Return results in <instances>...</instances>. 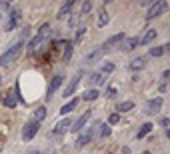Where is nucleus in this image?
<instances>
[{
  "label": "nucleus",
  "instance_id": "412c9836",
  "mask_svg": "<svg viewBox=\"0 0 170 154\" xmlns=\"http://www.w3.org/2000/svg\"><path fill=\"white\" fill-rule=\"evenodd\" d=\"M108 20H110V18H108V12L104 8H100V12H98V22H96L98 28H104V26L108 24Z\"/></svg>",
  "mask_w": 170,
  "mask_h": 154
},
{
  "label": "nucleus",
  "instance_id": "20e7f679",
  "mask_svg": "<svg viewBox=\"0 0 170 154\" xmlns=\"http://www.w3.org/2000/svg\"><path fill=\"white\" fill-rule=\"evenodd\" d=\"M124 40H126L124 32H118V34H114V36H110V38H108V40L104 42L100 48H102L104 52H106V50H114V48H120V44H122Z\"/></svg>",
  "mask_w": 170,
  "mask_h": 154
},
{
  "label": "nucleus",
  "instance_id": "dca6fc26",
  "mask_svg": "<svg viewBox=\"0 0 170 154\" xmlns=\"http://www.w3.org/2000/svg\"><path fill=\"white\" fill-rule=\"evenodd\" d=\"M138 42H140V38L138 36H134V38H128V40H124L122 44H120V48L126 52H130V50H134L136 46H138Z\"/></svg>",
  "mask_w": 170,
  "mask_h": 154
},
{
  "label": "nucleus",
  "instance_id": "72a5a7b5",
  "mask_svg": "<svg viewBox=\"0 0 170 154\" xmlns=\"http://www.w3.org/2000/svg\"><path fill=\"white\" fill-rule=\"evenodd\" d=\"M70 16H72V18L68 20V26H70V28H74V26L78 24V16H76V14H70Z\"/></svg>",
  "mask_w": 170,
  "mask_h": 154
},
{
  "label": "nucleus",
  "instance_id": "9b49d317",
  "mask_svg": "<svg viewBox=\"0 0 170 154\" xmlns=\"http://www.w3.org/2000/svg\"><path fill=\"white\" fill-rule=\"evenodd\" d=\"M162 96H156L154 100H148L146 104V114H158L160 112V108H162Z\"/></svg>",
  "mask_w": 170,
  "mask_h": 154
},
{
  "label": "nucleus",
  "instance_id": "9d476101",
  "mask_svg": "<svg viewBox=\"0 0 170 154\" xmlns=\"http://www.w3.org/2000/svg\"><path fill=\"white\" fill-rule=\"evenodd\" d=\"M88 120H90V110H86V112L82 114L80 118H76V120H74V124H72V128H70V132H72V134H74V132H80L82 128H84V124L88 122Z\"/></svg>",
  "mask_w": 170,
  "mask_h": 154
},
{
  "label": "nucleus",
  "instance_id": "7ed1b4c3",
  "mask_svg": "<svg viewBox=\"0 0 170 154\" xmlns=\"http://www.w3.org/2000/svg\"><path fill=\"white\" fill-rule=\"evenodd\" d=\"M166 10H168V2H166V0H156V2L150 6V10H148V14H146V20H152V18H156V16H160L162 12H166Z\"/></svg>",
  "mask_w": 170,
  "mask_h": 154
},
{
  "label": "nucleus",
  "instance_id": "c756f323",
  "mask_svg": "<svg viewBox=\"0 0 170 154\" xmlns=\"http://www.w3.org/2000/svg\"><path fill=\"white\" fill-rule=\"evenodd\" d=\"M110 132H112V128H110V126H108V124H100V136H102V138H106V136H110Z\"/></svg>",
  "mask_w": 170,
  "mask_h": 154
},
{
  "label": "nucleus",
  "instance_id": "a878e982",
  "mask_svg": "<svg viewBox=\"0 0 170 154\" xmlns=\"http://www.w3.org/2000/svg\"><path fill=\"white\" fill-rule=\"evenodd\" d=\"M134 108V102H122V104H118V114L120 112H128V110H132Z\"/></svg>",
  "mask_w": 170,
  "mask_h": 154
},
{
  "label": "nucleus",
  "instance_id": "c9c22d12",
  "mask_svg": "<svg viewBox=\"0 0 170 154\" xmlns=\"http://www.w3.org/2000/svg\"><path fill=\"white\" fill-rule=\"evenodd\" d=\"M170 78V70H164V72H162V82H166Z\"/></svg>",
  "mask_w": 170,
  "mask_h": 154
},
{
  "label": "nucleus",
  "instance_id": "2eb2a0df",
  "mask_svg": "<svg viewBox=\"0 0 170 154\" xmlns=\"http://www.w3.org/2000/svg\"><path fill=\"white\" fill-rule=\"evenodd\" d=\"M102 54H104L102 48H94V50H92L88 56L84 58V64H94L96 60H100V58H102Z\"/></svg>",
  "mask_w": 170,
  "mask_h": 154
},
{
  "label": "nucleus",
  "instance_id": "b1692460",
  "mask_svg": "<svg viewBox=\"0 0 170 154\" xmlns=\"http://www.w3.org/2000/svg\"><path fill=\"white\" fill-rule=\"evenodd\" d=\"M98 96H100V94H98V90H96V88H88V90H86L84 92V94H82V100H96V98Z\"/></svg>",
  "mask_w": 170,
  "mask_h": 154
},
{
  "label": "nucleus",
  "instance_id": "6e6552de",
  "mask_svg": "<svg viewBox=\"0 0 170 154\" xmlns=\"http://www.w3.org/2000/svg\"><path fill=\"white\" fill-rule=\"evenodd\" d=\"M20 10L18 8H14V10H10V14H8V22H6V26H4V28H6V32H12L16 26H18V22H20Z\"/></svg>",
  "mask_w": 170,
  "mask_h": 154
},
{
  "label": "nucleus",
  "instance_id": "a211bd4d",
  "mask_svg": "<svg viewBox=\"0 0 170 154\" xmlns=\"http://www.w3.org/2000/svg\"><path fill=\"white\" fill-rule=\"evenodd\" d=\"M152 128H154V124H150V122H144V124L140 126L138 134H136V140H142L146 134H150V132H152Z\"/></svg>",
  "mask_w": 170,
  "mask_h": 154
},
{
  "label": "nucleus",
  "instance_id": "1a4fd4ad",
  "mask_svg": "<svg viewBox=\"0 0 170 154\" xmlns=\"http://www.w3.org/2000/svg\"><path fill=\"white\" fill-rule=\"evenodd\" d=\"M80 78H82V72H76L74 74V78L70 80V84L64 88V92H62V98H70L74 94V90H76V86H78V82H80Z\"/></svg>",
  "mask_w": 170,
  "mask_h": 154
},
{
  "label": "nucleus",
  "instance_id": "5701e85b",
  "mask_svg": "<svg viewBox=\"0 0 170 154\" xmlns=\"http://www.w3.org/2000/svg\"><path fill=\"white\" fill-rule=\"evenodd\" d=\"M72 48H74L72 42H64V56H62V62L64 64H66L68 60H70V56H72Z\"/></svg>",
  "mask_w": 170,
  "mask_h": 154
},
{
  "label": "nucleus",
  "instance_id": "423d86ee",
  "mask_svg": "<svg viewBox=\"0 0 170 154\" xmlns=\"http://www.w3.org/2000/svg\"><path fill=\"white\" fill-rule=\"evenodd\" d=\"M62 80H64L62 74H56V76L50 80V84H48V90H46V100H52V98H54V94L58 92V88L62 86Z\"/></svg>",
  "mask_w": 170,
  "mask_h": 154
},
{
  "label": "nucleus",
  "instance_id": "39448f33",
  "mask_svg": "<svg viewBox=\"0 0 170 154\" xmlns=\"http://www.w3.org/2000/svg\"><path fill=\"white\" fill-rule=\"evenodd\" d=\"M98 126H100V122H94V126H92V128L88 126V130H86L82 136H78V140H76V146H78V148H84V146L88 144V142H90L92 138H94V134H96V128H98Z\"/></svg>",
  "mask_w": 170,
  "mask_h": 154
},
{
  "label": "nucleus",
  "instance_id": "f8f14e48",
  "mask_svg": "<svg viewBox=\"0 0 170 154\" xmlns=\"http://www.w3.org/2000/svg\"><path fill=\"white\" fill-rule=\"evenodd\" d=\"M72 6H74V0H66V2H64L62 6L58 8L56 18H58V20H62V18H66V16H70V10H72Z\"/></svg>",
  "mask_w": 170,
  "mask_h": 154
},
{
  "label": "nucleus",
  "instance_id": "cd10ccee",
  "mask_svg": "<svg viewBox=\"0 0 170 154\" xmlns=\"http://www.w3.org/2000/svg\"><path fill=\"white\" fill-rule=\"evenodd\" d=\"M110 72H114V64H112V62H106V64H102V70H100V74L108 76Z\"/></svg>",
  "mask_w": 170,
  "mask_h": 154
},
{
  "label": "nucleus",
  "instance_id": "4468645a",
  "mask_svg": "<svg viewBox=\"0 0 170 154\" xmlns=\"http://www.w3.org/2000/svg\"><path fill=\"white\" fill-rule=\"evenodd\" d=\"M156 36H158V32L154 28H148L144 32V36L140 38V42H138V46H146V44H150L152 40H156Z\"/></svg>",
  "mask_w": 170,
  "mask_h": 154
},
{
  "label": "nucleus",
  "instance_id": "4be33fe9",
  "mask_svg": "<svg viewBox=\"0 0 170 154\" xmlns=\"http://www.w3.org/2000/svg\"><path fill=\"white\" fill-rule=\"evenodd\" d=\"M128 68H130V70H142V68H144V58H142V56H138V58L130 60Z\"/></svg>",
  "mask_w": 170,
  "mask_h": 154
},
{
  "label": "nucleus",
  "instance_id": "c85d7f7f",
  "mask_svg": "<svg viewBox=\"0 0 170 154\" xmlns=\"http://www.w3.org/2000/svg\"><path fill=\"white\" fill-rule=\"evenodd\" d=\"M92 10V0H84V2H82V14L80 16H86Z\"/></svg>",
  "mask_w": 170,
  "mask_h": 154
},
{
  "label": "nucleus",
  "instance_id": "f704fd0d",
  "mask_svg": "<svg viewBox=\"0 0 170 154\" xmlns=\"http://www.w3.org/2000/svg\"><path fill=\"white\" fill-rule=\"evenodd\" d=\"M160 126H162V128H166V130H168V126H170V120H168L166 116H164V118H160Z\"/></svg>",
  "mask_w": 170,
  "mask_h": 154
},
{
  "label": "nucleus",
  "instance_id": "4c0bfd02",
  "mask_svg": "<svg viewBox=\"0 0 170 154\" xmlns=\"http://www.w3.org/2000/svg\"><path fill=\"white\" fill-rule=\"evenodd\" d=\"M0 82H2V76H0Z\"/></svg>",
  "mask_w": 170,
  "mask_h": 154
},
{
  "label": "nucleus",
  "instance_id": "0eeeda50",
  "mask_svg": "<svg viewBox=\"0 0 170 154\" xmlns=\"http://www.w3.org/2000/svg\"><path fill=\"white\" fill-rule=\"evenodd\" d=\"M38 128H40V124H38V122H34V120H30V122H26V124H24V130H22V140H24V142L32 140V138H34V136H36Z\"/></svg>",
  "mask_w": 170,
  "mask_h": 154
},
{
  "label": "nucleus",
  "instance_id": "f257e3e1",
  "mask_svg": "<svg viewBox=\"0 0 170 154\" xmlns=\"http://www.w3.org/2000/svg\"><path fill=\"white\" fill-rule=\"evenodd\" d=\"M22 48H24V42H16L14 46H10L6 52L2 54V56H0V66H8V64H12L16 58L20 56V54H22Z\"/></svg>",
  "mask_w": 170,
  "mask_h": 154
},
{
  "label": "nucleus",
  "instance_id": "473e14b6",
  "mask_svg": "<svg viewBox=\"0 0 170 154\" xmlns=\"http://www.w3.org/2000/svg\"><path fill=\"white\" fill-rule=\"evenodd\" d=\"M84 32H86V28H78V32H76V38H74V42H80L82 40V36H84ZM72 42V44H74Z\"/></svg>",
  "mask_w": 170,
  "mask_h": 154
},
{
  "label": "nucleus",
  "instance_id": "7c9ffc66",
  "mask_svg": "<svg viewBox=\"0 0 170 154\" xmlns=\"http://www.w3.org/2000/svg\"><path fill=\"white\" fill-rule=\"evenodd\" d=\"M118 120H120V114H118V112L110 114V116H108V126H110V124H116Z\"/></svg>",
  "mask_w": 170,
  "mask_h": 154
},
{
  "label": "nucleus",
  "instance_id": "f3484780",
  "mask_svg": "<svg viewBox=\"0 0 170 154\" xmlns=\"http://www.w3.org/2000/svg\"><path fill=\"white\" fill-rule=\"evenodd\" d=\"M78 102H80V98H74V100H70V102H66L64 104L62 108H60V114H64V116H66V114H70V112H74V108L78 106Z\"/></svg>",
  "mask_w": 170,
  "mask_h": 154
},
{
  "label": "nucleus",
  "instance_id": "2f4dec72",
  "mask_svg": "<svg viewBox=\"0 0 170 154\" xmlns=\"http://www.w3.org/2000/svg\"><path fill=\"white\" fill-rule=\"evenodd\" d=\"M114 96H116V88H114V86H108V88H106V98H114Z\"/></svg>",
  "mask_w": 170,
  "mask_h": 154
},
{
  "label": "nucleus",
  "instance_id": "bb28decb",
  "mask_svg": "<svg viewBox=\"0 0 170 154\" xmlns=\"http://www.w3.org/2000/svg\"><path fill=\"white\" fill-rule=\"evenodd\" d=\"M98 80H100V72H92V74L88 76V80H86V82H88V88L94 86V84H98Z\"/></svg>",
  "mask_w": 170,
  "mask_h": 154
},
{
  "label": "nucleus",
  "instance_id": "ddd939ff",
  "mask_svg": "<svg viewBox=\"0 0 170 154\" xmlns=\"http://www.w3.org/2000/svg\"><path fill=\"white\" fill-rule=\"evenodd\" d=\"M68 126H72V120H70V118H62L60 122L54 124L52 134H62V132H66V130H68Z\"/></svg>",
  "mask_w": 170,
  "mask_h": 154
},
{
  "label": "nucleus",
  "instance_id": "f03ea898",
  "mask_svg": "<svg viewBox=\"0 0 170 154\" xmlns=\"http://www.w3.org/2000/svg\"><path fill=\"white\" fill-rule=\"evenodd\" d=\"M48 36H50V24H48V22H44V24L40 26V30H38V34L32 38V40L28 42V46H26V48H28V52L38 50V46H40V44L44 42Z\"/></svg>",
  "mask_w": 170,
  "mask_h": 154
},
{
  "label": "nucleus",
  "instance_id": "6ab92c4d",
  "mask_svg": "<svg viewBox=\"0 0 170 154\" xmlns=\"http://www.w3.org/2000/svg\"><path fill=\"white\" fill-rule=\"evenodd\" d=\"M164 52H168V44H162V46H154V48H150V50H148V54H150L152 58L162 56Z\"/></svg>",
  "mask_w": 170,
  "mask_h": 154
},
{
  "label": "nucleus",
  "instance_id": "aec40b11",
  "mask_svg": "<svg viewBox=\"0 0 170 154\" xmlns=\"http://www.w3.org/2000/svg\"><path fill=\"white\" fill-rule=\"evenodd\" d=\"M2 104H4V106H8V108H14L16 104H18V98H16L14 94H10V92H8V94H4V98H2Z\"/></svg>",
  "mask_w": 170,
  "mask_h": 154
},
{
  "label": "nucleus",
  "instance_id": "e433bc0d",
  "mask_svg": "<svg viewBox=\"0 0 170 154\" xmlns=\"http://www.w3.org/2000/svg\"><path fill=\"white\" fill-rule=\"evenodd\" d=\"M144 154H152V152H150V150H146V152H144Z\"/></svg>",
  "mask_w": 170,
  "mask_h": 154
},
{
  "label": "nucleus",
  "instance_id": "393cba45",
  "mask_svg": "<svg viewBox=\"0 0 170 154\" xmlns=\"http://www.w3.org/2000/svg\"><path fill=\"white\" fill-rule=\"evenodd\" d=\"M44 118H46V108H44V106L36 108V112H34V122H38V124H40Z\"/></svg>",
  "mask_w": 170,
  "mask_h": 154
}]
</instances>
